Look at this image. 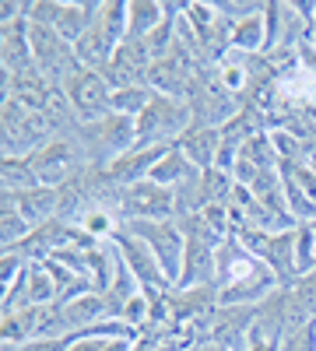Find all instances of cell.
<instances>
[{
    "label": "cell",
    "mask_w": 316,
    "mask_h": 351,
    "mask_svg": "<svg viewBox=\"0 0 316 351\" xmlns=\"http://www.w3.org/2000/svg\"><path fill=\"white\" fill-rule=\"evenodd\" d=\"M176 218V193L155 180H141L120 193V221H162Z\"/></svg>",
    "instance_id": "cell-10"
},
{
    "label": "cell",
    "mask_w": 316,
    "mask_h": 351,
    "mask_svg": "<svg viewBox=\"0 0 316 351\" xmlns=\"http://www.w3.org/2000/svg\"><path fill=\"white\" fill-rule=\"evenodd\" d=\"M60 309H64V319H67L71 334L88 330V327H95V324H106V319H112L106 295H102V291H95V288H92V291H81V295H74V299H67V302H60Z\"/></svg>",
    "instance_id": "cell-14"
},
{
    "label": "cell",
    "mask_w": 316,
    "mask_h": 351,
    "mask_svg": "<svg viewBox=\"0 0 316 351\" xmlns=\"http://www.w3.org/2000/svg\"><path fill=\"white\" fill-rule=\"evenodd\" d=\"M95 14H99V0H95V4H81V0H60L56 32H60V36L74 46V43L95 25Z\"/></svg>",
    "instance_id": "cell-20"
},
{
    "label": "cell",
    "mask_w": 316,
    "mask_h": 351,
    "mask_svg": "<svg viewBox=\"0 0 316 351\" xmlns=\"http://www.w3.org/2000/svg\"><path fill=\"white\" fill-rule=\"evenodd\" d=\"M236 239L274 271V278L281 281V288H292L299 281V267H295V228L289 232H256V228H236Z\"/></svg>",
    "instance_id": "cell-6"
},
{
    "label": "cell",
    "mask_w": 316,
    "mask_h": 351,
    "mask_svg": "<svg viewBox=\"0 0 316 351\" xmlns=\"http://www.w3.org/2000/svg\"><path fill=\"white\" fill-rule=\"evenodd\" d=\"M295 267H299V278L316 271V232L309 221L295 225Z\"/></svg>",
    "instance_id": "cell-27"
},
{
    "label": "cell",
    "mask_w": 316,
    "mask_h": 351,
    "mask_svg": "<svg viewBox=\"0 0 316 351\" xmlns=\"http://www.w3.org/2000/svg\"><path fill=\"white\" fill-rule=\"evenodd\" d=\"M21 215L28 218V225L39 228L46 221H56V215H60V190L56 186H36L28 193H14Z\"/></svg>",
    "instance_id": "cell-19"
},
{
    "label": "cell",
    "mask_w": 316,
    "mask_h": 351,
    "mask_svg": "<svg viewBox=\"0 0 316 351\" xmlns=\"http://www.w3.org/2000/svg\"><path fill=\"white\" fill-rule=\"evenodd\" d=\"M176 148L197 165V169H218V155H221V130L215 127H190Z\"/></svg>",
    "instance_id": "cell-16"
},
{
    "label": "cell",
    "mask_w": 316,
    "mask_h": 351,
    "mask_svg": "<svg viewBox=\"0 0 316 351\" xmlns=\"http://www.w3.org/2000/svg\"><path fill=\"white\" fill-rule=\"evenodd\" d=\"M77 144L88 165H112L117 158H123L127 152L137 148V120L130 116H120V112H109L95 123H84L77 127Z\"/></svg>",
    "instance_id": "cell-1"
},
{
    "label": "cell",
    "mask_w": 316,
    "mask_h": 351,
    "mask_svg": "<svg viewBox=\"0 0 316 351\" xmlns=\"http://www.w3.org/2000/svg\"><path fill=\"white\" fill-rule=\"evenodd\" d=\"M117 250H120V256H123V263H127V271L134 274V281H137V288L141 291H169L172 288V281H169V274H165V267L158 263V256L141 243L137 236H130V232L120 225V232H117Z\"/></svg>",
    "instance_id": "cell-11"
},
{
    "label": "cell",
    "mask_w": 316,
    "mask_h": 351,
    "mask_svg": "<svg viewBox=\"0 0 316 351\" xmlns=\"http://www.w3.org/2000/svg\"><path fill=\"white\" fill-rule=\"evenodd\" d=\"M60 14V0H28V21L32 25H53Z\"/></svg>",
    "instance_id": "cell-28"
},
{
    "label": "cell",
    "mask_w": 316,
    "mask_h": 351,
    "mask_svg": "<svg viewBox=\"0 0 316 351\" xmlns=\"http://www.w3.org/2000/svg\"><path fill=\"white\" fill-rule=\"evenodd\" d=\"M190 127H193V112L186 99L151 95L145 112L137 116V144L141 148H176Z\"/></svg>",
    "instance_id": "cell-2"
},
{
    "label": "cell",
    "mask_w": 316,
    "mask_h": 351,
    "mask_svg": "<svg viewBox=\"0 0 316 351\" xmlns=\"http://www.w3.org/2000/svg\"><path fill=\"white\" fill-rule=\"evenodd\" d=\"M186 102H190V112H193V127H215V130H221L246 106L243 99H236L232 92L221 88L215 67H197Z\"/></svg>",
    "instance_id": "cell-4"
},
{
    "label": "cell",
    "mask_w": 316,
    "mask_h": 351,
    "mask_svg": "<svg viewBox=\"0 0 316 351\" xmlns=\"http://www.w3.org/2000/svg\"><path fill=\"white\" fill-rule=\"evenodd\" d=\"M232 53L239 56H264L267 53V21H264V8L236 21L232 28Z\"/></svg>",
    "instance_id": "cell-21"
},
{
    "label": "cell",
    "mask_w": 316,
    "mask_h": 351,
    "mask_svg": "<svg viewBox=\"0 0 316 351\" xmlns=\"http://www.w3.org/2000/svg\"><path fill=\"white\" fill-rule=\"evenodd\" d=\"M123 228L130 232V236H137L158 256V263L165 267L172 288H176L180 278H183V253H186L183 225L176 218H162V221H123Z\"/></svg>",
    "instance_id": "cell-8"
},
{
    "label": "cell",
    "mask_w": 316,
    "mask_h": 351,
    "mask_svg": "<svg viewBox=\"0 0 316 351\" xmlns=\"http://www.w3.org/2000/svg\"><path fill=\"white\" fill-rule=\"evenodd\" d=\"M28 165L36 169V176H39L42 186H64V183L77 180V176L88 169V158H84L77 137L56 134L53 141L42 144L39 152L28 155Z\"/></svg>",
    "instance_id": "cell-7"
},
{
    "label": "cell",
    "mask_w": 316,
    "mask_h": 351,
    "mask_svg": "<svg viewBox=\"0 0 316 351\" xmlns=\"http://www.w3.org/2000/svg\"><path fill=\"white\" fill-rule=\"evenodd\" d=\"M165 18H169L165 0H127V39L145 43Z\"/></svg>",
    "instance_id": "cell-18"
},
{
    "label": "cell",
    "mask_w": 316,
    "mask_h": 351,
    "mask_svg": "<svg viewBox=\"0 0 316 351\" xmlns=\"http://www.w3.org/2000/svg\"><path fill=\"white\" fill-rule=\"evenodd\" d=\"M176 221L183 225V236H186L183 278H180L176 288H208V285H215V260H218V243H221V236H215L200 215L176 218Z\"/></svg>",
    "instance_id": "cell-5"
},
{
    "label": "cell",
    "mask_w": 316,
    "mask_h": 351,
    "mask_svg": "<svg viewBox=\"0 0 316 351\" xmlns=\"http://www.w3.org/2000/svg\"><path fill=\"white\" fill-rule=\"evenodd\" d=\"M0 183H4V193H28L42 186L36 169L28 165V158H4V165H0Z\"/></svg>",
    "instance_id": "cell-24"
},
{
    "label": "cell",
    "mask_w": 316,
    "mask_h": 351,
    "mask_svg": "<svg viewBox=\"0 0 316 351\" xmlns=\"http://www.w3.org/2000/svg\"><path fill=\"white\" fill-rule=\"evenodd\" d=\"M64 95L71 102V112L77 116V123H95L102 120V116L112 112V88L109 81L99 74V71H88V67H81L67 84H64Z\"/></svg>",
    "instance_id": "cell-9"
},
{
    "label": "cell",
    "mask_w": 316,
    "mask_h": 351,
    "mask_svg": "<svg viewBox=\"0 0 316 351\" xmlns=\"http://www.w3.org/2000/svg\"><path fill=\"white\" fill-rule=\"evenodd\" d=\"M106 344H109V334L77 330V334H71V344H67V351H106Z\"/></svg>",
    "instance_id": "cell-29"
},
{
    "label": "cell",
    "mask_w": 316,
    "mask_h": 351,
    "mask_svg": "<svg viewBox=\"0 0 316 351\" xmlns=\"http://www.w3.org/2000/svg\"><path fill=\"white\" fill-rule=\"evenodd\" d=\"M264 4H253V0H218V11L228 18V21H243V18H250V14H256Z\"/></svg>",
    "instance_id": "cell-30"
},
{
    "label": "cell",
    "mask_w": 316,
    "mask_h": 351,
    "mask_svg": "<svg viewBox=\"0 0 316 351\" xmlns=\"http://www.w3.org/2000/svg\"><path fill=\"white\" fill-rule=\"evenodd\" d=\"M151 88L148 84H137V88H120V92H112V112L120 116H130V120H137L141 112H145V106L151 102Z\"/></svg>",
    "instance_id": "cell-26"
},
{
    "label": "cell",
    "mask_w": 316,
    "mask_h": 351,
    "mask_svg": "<svg viewBox=\"0 0 316 351\" xmlns=\"http://www.w3.org/2000/svg\"><path fill=\"white\" fill-rule=\"evenodd\" d=\"M309 225H313V232H316V218H313V221H309Z\"/></svg>",
    "instance_id": "cell-32"
},
{
    "label": "cell",
    "mask_w": 316,
    "mask_h": 351,
    "mask_svg": "<svg viewBox=\"0 0 316 351\" xmlns=\"http://www.w3.org/2000/svg\"><path fill=\"white\" fill-rule=\"evenodd\" d=\"M95 21L106 28L112 39L127 43V0H99V14Z\"/></svg>",
    "instance_id": "cell-25"
},
{
    "label": "cell",
    "mask_w": 316,
    "mask_h": 351,
    "mask_svg": "<svg viewBox=\"0 0 316 351\" xmlns=\"http://www.w3.org/2000/svg\"><path fill=\"white\" fill-rule=\"evenodd\" d=\"M117 49H120V39H112L99 21H95L88 32H84V36L74 43L77 64H81V67H88V71H99V74L109 67V60L117 56Z\"/></svg>",
    "instance_id": "cell-15"
},
{
    "label": "cell",
    "mask_w": 316,
    "mask_h": 351,
    "mask_svg": "<svg viewBox=\"0 0 316 351\" xmlns=\"http://www.w3.org/2000/svg\"><path fill=\"white\" fill-rule=\"evenodd\" d=\"M28 236H32V225H28V218L21 215L14 193H4L0 197V239H4V250H14Z\"/></svg>",
    "instance_id": "cell-22"
},
{
    "label": "cell",
    "mask_w": 316,
    "mask_h": 351,
    "mask_svg": "<svg viewBox=\"0 0 316 351\" xmlns=\"http://www.w3.org/2000/svg\"><path fill=\"white\" fill-rule=\"evenodd\" d=\"M197 172H204V169H197L180 148H169V152L162 155V162L155 165L151 180L162 183V186H169V190H176V186H183L190 176H197Z\"/></svg>",
    "instance_id": "cell-23"
},
{
    "label": "cell",
    "mask_w": 316,
    "mask_h": 351,
    "mask_svg": "<svg viewBox=\"0 0 316 351\" xmlns=\"http://www.w3.org/2000/svg\"><path fill=\"white\" fill-rule=\"evenodd\" d=\"M0 123H4V158H28L39 152L46 141L56 137L49 116L39 109H28L18 99H4L0 109Z\"/></svg>",
    "instance_id": "cell-3"
},
{
    "label": "cell",
    "mask_w": 316,
    "mask_h": 351,
    "mask_svg": "<svg viewBox=\"0 0 316 351\" xmlns=\"http://www.w3.org/2000/svg\"><path fill=\"white\" fill-rule=\"evenodd\" d=\"M42 316H46V306H21V309H11L0 319V334H4V344H28L36 341L39 330H42Z\"/></svg>",
    "instance_id": "cell-17"
},
{
    "label": "cell",
    "mask_w": 316,
    "mask_h": 351,
    "mask_svg": "<svg viewBox=\"0 0 316 351\" xmlns=\"http://www.w3.org/2000/svg\"><path fill=\"white\" fill-rule=\"evenodd\" d=\"M151 53L145 43L137 39H127L120 43L117 56L109 60V67L102 71V77L109 81L112 92H120V88H137V84H148V71H151Z\"/></svg>",
    "instance_id": "cell-13"
},
{
    "label": "cell",
    "mask_w": 316,
    "mask_h": 351,
    "mask_svg": "<svg viewBox=\"0 0 316 351\" xmlns=\"http://www.w3.org/2000/svg\"><path fill=\"white\" fill-rule=\"evenodd\" d=\"M71 334L67 337H39V341H28V344H4V351H67Z\"/></svg>",
    "instance_id": "cell-31"
},
{
    "label": "cell",
    "mask_w": 316,
    "mask_h": 351,
    "mask_svg": "<svg viewBox=\"0 0 316 351\" xmlns=\"http://www.w3.org/2000/svg\"><path fill=\"white\" fill-rule=\"evenodd\" d=\"M253 313H256V306H218L204 324V330H200V341L221 344L228 351H246V334L253 324Z\"/></svg>",
    "instance_id": "cell-12"
}]
</instances>
